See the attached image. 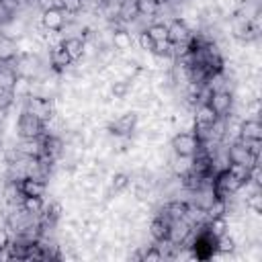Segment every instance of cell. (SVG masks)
I'll use <instances>...</instances> for the list:
<instances>
[{"mask_svg":"<svg viewBox=\"0 0 262 262\" xmlns=\"http://www.w3.org/2000/svg\"><path fill=\"white\" fill-rule=\"evenodd\" d=\"M29 88H31V80L29 78H23V76H16V82L12 84L14 100H25L29 96Z\"/></svg>","mask_w":262,"mask_h":262,"instance_id":"2e32d148","label":"cell"},{"mask_svg":"<svg viewBox=\"0 0 262 262\" xmlns=\"http://www.w3.org/2000/svg\"><path fill=\"white\" fill-rule=\"evenodd\" d=\"M239 139H262L260 119H242V123H239Z\"/></svg>","mask_w":262,"mask_h":262,"instance_id":"8fae6325","label":"cell"},{"mask_svg":"<svg viewBox=\"0 0 262 262\" xmlns=\"http://www.w3.org/2000/svg\"><path fill=\"white\" fill-rule=\"evenodd\" d=\"M16 55H18L16 39L4 35V37L0 39V61H12Z\"/></svg>","mask_w":262,"mask_h":262,"instance_id":"9a60e30c","label":"cell"},{"mask_svg":"<svg viewBox=\"0 0 262 262\" xmlns=\"http://www.w3.org/2000/svg\"><path fill=\"white\" fill-rule=\"evenodd\" d=\"M59 8L68 14H76V12H80L82 6H80V0H59Z\"/></svg>","mask_w":262,"mask_h":262,"instance_id":"cb8c5ba5","label":"cell"},{"mask_svg":"<svg viewBox=\"0 0 262 262\" xmlns=\"http://www.w3.org/2000/svg\"><path fill=\"white\" fill-rule=\"evenodd\" d=\"M2 141H4V133H2V129H0V147H2Z\"/></svg>","mask_w":262,"mask_h":262,"instance_id":"484cf974","label":"cell"},{"mask_svg":"<svg viewBox=\"0 0 262 262\" xmlns=\"http://www.w3.org/2000/svg\"><path fill=\"white\" fill-rule=\"evenodd\" d=\"M39 23L45 27V29H51V31H59L66 23V12L61 8H47V10H41V16H39Z\"/></svg>","mask_w":262,"mask_h":262,"instance_id":"8992f818","label":"cell"},{"mask_svg":"<svg viewBox=\"0 0 262 262\" xmlns=\"http://www.w3.org/2000/svg\"><path fill=\"white\" fill-rule=\"evenodd\" d=\"M16 135L18 137H39L43 135V121L37 119L35 115L20 111L16 119Z\"/></svg>","mask_w":262,"mask_h":262,"instance_id":"7a4b0ae2","label":"cell"},{"mask_svg":"<svg viewBox=\"0 0 262 262\" xmlns=\"http://www.w3.org/2000/svg\"><path fill=\"white\" fill-rule=\"evenodd\" d=\"M145 33L154 39V43H156V41H166V39H168V25H166V23H151V25L145 29Z\"/></svg>","mask_w":262,"mask_h":262,"instance_id":"e0dca14e","label":"cell"},{"mask_svg":"<svg viewBox=\"0 0 262 262\" xmlns=\"http://www.w3.org/2000/svg\"><path fill=\"white\" fill-rule=\"evenodd\" d=\"M168 25V41L170 43H182V41H188L192 31L186 27V23L182 18H172Z\"/></svg>","mask_w":262,"mask_h":262,"instance_id":"52a82bcc","label":"cell"},{"mask_svg":"<svg viewBox=\"0 0 262 262\" xmlns=\"http://www.w3.org/2000/svg\"><path fill=\"white\" fill-rule=\"evenodd\" d=\"M16 149L27 156V158H39V154L43 151V139L39 137H20L16 141Z\"/></svg>","mask_w":262,"mask_h":262,"instance_id":"9c48e42d","label":"cell"},{"mask_svg":"<svg viewBox=\"0 0 262 262\" xmlns=\"http://www.w3.org/2000/svg\"><path fill=\"white\" fill-rule=\"evenodd\" d=\"M133 43H135L133 35H131L129 31H125V29L113 31V35H111V45H113L117 51H129V49L133 47Z\"/></svg>","mask_w":262,"mask_h":262,"instance_id":"7c38bea8","label":"cell"},{"mask_svg":"<svg viewBox=\"0 0 262 262\" xmlns=\"http://www.w3.org/2000/svg\"><path fill=\"white\" fill-rule=\"evenodd\" d=\"M61 47L72 57V61H78L84 55V39L82 37H68V39H63Z\"/></svg>","mask_w":262,"mask_h":262,"instance_id":"4fadbf2b","label":"cell"},{"mask_svg":"<svg viewBox=\"0 0 262 262\" xmlns=\"http://www.w3.org/2000/svg\"><path fill=\"white\" fill-rule=\"evenodd\" d=\"M227 172H229L233 178H237L239 182H246V180L250 178V168H248V166H244V164H235V162H229V166H227Z\"/></svg>","mask_w":262,"mask_h":262,"instance_id":"d6986e66","label":"cell"},{"mask_svg":"<svg viewBox=\"0 0 262 262\" xmlns=\"http://www.w3.org/2000/svg\"><path fill=\"white\" fill-rule=\"evenodd\" d=\"M199 147V139L194 137L192 131H178L170 139V149L178 156H194Z\"/></svg>","mask_w":262,"mask_h":262,"instance_id":"3957f363","label":"cell"},{"mask_svg":"<svg viewBox=\"0 0 262 262\" xmlns=\"http://www.w3.org/2000/svg\"><path fill=\"white\" fill-rule=\"evenodd\" d=\"M227 156H229V162H235V164H244V166H248V168H252V166H256L258 164V160L260 158H254L239 141H233V143H229L227 145Z\"/></svg>","mask_w":262,"mask_h":262,"instance_id":"277c9868","label":"cell"},{"mask_svg":"<svg viewBox=\"0 0 262 262\" xmlns=\"http://www.w3.org/2000/svg\"><path fill=\"white\" fill-rule=\"evenodd\" d=\"M14 104V94L10 88H0V108L8 111Z\"/></svg>","mask_w":262,"mask_h":262,"instance_id":"44dd1931","label":"cell"},{"mask_svg":"<svg viewBox=\"0 0 262 262\" xmlns=\"http://www.w3.org/2000/svg\"><path fill=\"white\" fill-rule=\"evenodd\" d=\"M160 4L156 0H137V12L143 16H156Z\"/></svg>","mask_w":262,"mask_h":262,"instance_id":"ffe728a7","label":"cell"},{"mask_svg":"<svg viewBox=\"0 0 262 262\" xmlns=\"http://www.w3.org/2000/svg\"><path fill=\"white\" fill-rule=\"evenodd\" d=\"M23 111L35 115L41 121H47L51 115H55V100L43 96H27L23 100Z\"/></svg>","mask_w":262,"mask_h":262,"instance_id":"6da1fadb","label":"cell"},{"mask_svg":"<svg viewBox=\"0 0 262 262\" xmlns=\"http://www.w3.org/2000/svg\"><path fill=\"white\" fill-rule=\"evenodd\" d=\"M49 66L55 74H61L72 66V57L66 53V49L61 45H55L49 49Z\"/></svg>","mask_w":262,"mask_h":262,"instance_id":"ba28073f","label":"cell"},{"mask_svg":"<svg viewBox=\"0 0 262 262\" xmlns=\"http://www.w3.org/2000/svg\"><path fill=\"white\" fill-rule=\"evenodd\" d=\"M25 4H27V6H37L39 0H25Z\"/></svg>","mask_w":262,"mask_h":262,"instance_id":"d4e9b609","label":"cell"},{"mask_svg":"<svg viewBox=\"0 0 262 262\" xmlns=\"http://www.w3.org/2000/svg\"><path fill=\"white\" fill-rule=\"evenodd\" d=\"M211 108L219 115V117H225L231 113L233 108V94L227 92V90H219V92H213L211 94V100H209Z\"/></svg>","mask_w":262,"mask_h":262,"instance_id":"5b68a950","label":"cell"},{"mask_svg":"<svg viewBox=\"0 0 262 262\" xmlns=\"http://www.w3.org/2000/svg\"><path fill=\"white\" fill-rule=\"evenodd\" d=\"M137 45H139V51H151L154 49V39L145 31H141V33H137Z\"/></svg>","mask_w":262,"mask_h":262,"instance_id":"7402d4cb","label":"cell"},{"mask_svg":"<svg viewBox=\"0 0 262 262\" xmlns=\"http://www.w3.org/2000/svg\"><path fill=\"white\" fill-rule=\"evenodd\" d=\"M254 158H260V139H237Z\"/></svg>","mask_w":262,"mask_h":262,"instance_id":"603a6c76","label":"cell"},{"mask_svg":"<svg viewBox=\"0 0 262 262\" xmlns=\"http://www.w3.org/2000/svg\"><path fill=\"white\" fill-rule=\"evenodd\" d=\"M18 186H20V192L23 196H43L45 199V192H47V184L37 180V178H23L18 180Z\"/></svg>","mask_w":262,"mask_h":262,"instance_id":"30bf717a","label":"cell"},{"mask_svg":"<svg viewBox=\"0 0 262 262\" xmlns=\"http://www.w3.org/2000/svg\"><path fill=\"white\" fill-rule=\"evenodd\" d=\"M23 207L33 215H41V211L45 209V199L43 196H25Z\"/></svg>","mask_w":262,"mask_h":262,"instance_id":"ac0fdd59","label":"cell"},{"mask_svg":"<svg viewBox=\"0 0 262 262\" xmlns=\"http://www.w3.org/2000/svg\"><path fill=\"white\" fill-rule=\"evenodd\" d=\"M192 119H194V123L196 125H211L219 115L211 108V104H196L194 108H192Z\"/></svg>","mask_w":262,"mask_h":262,"instance_id":"5bb4252c","label":"cell"}]
</instances>
